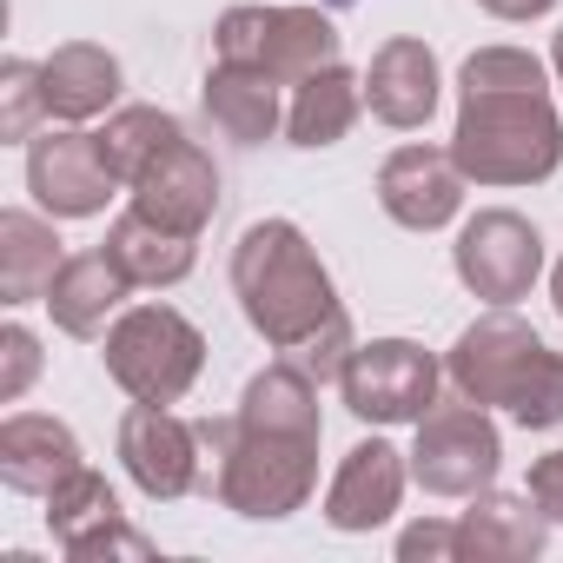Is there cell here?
<instances>
[{
  "mask_svg": "<svg viewBox=\"0 0 563 563\" xmlns=\"http://www.w3.org/2000/svg\"><path fill=\"white\" fill-rule=\"evenodd\" d=\"M186 126L173 120V113H159V107H120L107 126H100V153H107V166H113V179L120 186H133L173 140H179Z\"/></svg>",
  "mask_w": 563,
  "mask_h": 563,
  "instance_id": "d4e9b609",
  "label": "cell"
},
{
  "mask_svg": "<svg viewBox=\"0 0 563 563\" xmlns=\"http://www.w3.org/2000/svg\"><path fill=\"white\" fill-rule=\"evenodd\" d=\"M358 113H365V80H358L345 60H332V67H319V74H306V80L292 87L286 133H292V146L319 153V146H339Z\"/></svg>",
  "mask_w": 563,
  "mask_h": 563,
  "instance_id": "7402d4cb",
  "label": "cell"
},
{
  "mask_svg": "<svg viewBox=\"0 0 563 563\" xmlns=\"http://www.w3.org/2000/svg\"><path fill=\"white\" fill-rule=\"evenodd\" d=\"M451 265H457V278H464V292H477V299H490V306H517V299L537 286V272H543V239H537V225H530L523 212L490 206V212H477V219L457 232Z\"/></svg>",
  "mask_w": 563,
  "mask_h": 563,
  "instance_id": "9c48e42d",
  "label": "cell"
},
{
  "mask_svg": "<svg viewBox=\"0 0 563 563\" xmlns=\"http://www.w3.org/2000/svg\"><path fill=\"white\" fill-rule=\"evenodd\" d=\"M438 87H444L438 54L424 41H385L372 54V67H365V107L398 133H411V126H424L438 113Z\"/></svg>",
  "mask_w": 563,
  "mask_h": 563,
  "instance_id": "ac0fdd59",
  "label": "cell"
},
{
  "mask_svg": "<svg viewBox=\"0 0 563 563\" xmlns=\"http://www.w3.org/2000/svg\"><path fill=\"white\" fill-rule=\"evenodd\" d=\"M543 530L550 517L537 510V497H497V490H477L471 510L457 517V563H517V556H537L543 550Z\"/></svg>",
  "mask_w": 563,
  "mask_h": 563,
  "instance_id": "d6986e66",
  "label": "cell"
},
{
  "mask_svg": "<svg viewBox=\"0 0 563 563\" xmlns=\"http://www.w3.org/2000/svg\"><path fill=\"white\" fill-rule=\"evenodd\" d=\"M232 292H239V312L245 325L286 352L292 365H306L319 385L345 372V358L358 352L352 345V319L332 292V272L325 258L312 252V239L292 225V219H258L239 232L232 245Z\"/></svg>",
  "mask_w": 563,
  "mask_h": 563,
  "instance_id": "6da1fadb",
  "label": "cell"
},
{
  "mask_svg": "<svg viewBox=\"0 0 563 563\" xmlns=\"http://www.w3.org/2000/svg\"><path fill=\"white\" fill-rule=\"evenodd\" d=\"M47 113L41 100V67L34 60H0V140L21 146L34 140V120Z\"/></svg>",
  "mask_w": 563,
  "mask_h": 563,
  "instance_id": "484cf974",
  "label": "cell"
},
{
  "mask_svg": "<svg viewBox=\"0 0 563 563\" xmlns=\"http://www.w3.org/2000/svg\"><path fill=\"white\" fill-rule=\"evenodd\" d=\"M0 365H8V372H0V405H14V398L34 385V372H41V345H34L27 325H8V332H0Z\"/></svg>",
  "mask_w": 563,
  "mask_h": 563,
  "instance_id": "4316f807",
  "label": "cell"
},
{
  "mask_svg": "<svg viewBox=\"0 0 563 563\" xmlns=\"http://www.w3.org/2000/svg\"><path fill=\"white\" fill-rule=\"evenodd\" d=\"M199 100H206V120L225 140H239V146H265L278 133V120H286V113H278V80L245 67V60H212Z\"/></svg>",
  "mask_w": 563,
  "mask_h": 563,
  "instance_id": "44dd1931",
  "label": "cell"
},
{
  "mask_svg": "<svg viewBox=\"0 0 563 563\" xmlns=\"http://www.w3.org/2000/svg\"><path fill=\"white\" fill-rule=\"evenodd\" d=\"M444 378L457 385V398L471 405H497L510 411L523 431H550L563 424V352H550L517 312H484L477 325L457 332L451 358H444Z\"/></svg>",
  "mask_w": 563,
  "mask_h": 563,
  "instance_id": "277c9868",
  "label": "cell"
},
{
  "mask_svg": "<svg viewBox=\"0 0 563 563\" xmlns=\"http://www.w3.org/2000/svg\"><path fill=\"white\" fill-rule=\"evenodd\" d=\"M80 464H87L80 457V438L60 418L14 411L8 424H0V484L21 490V497H54Z\"/></svg>",
  "mask_w": 563,
  "mask_h": 563,
  "instance_id": "2e32d148",
  "label": "cell"
},
{
  "mask_svg": "<svg viewBox=\"0 0 563 563\" xmlns=\"http://www.w3.org/2000/svg\"><path fill=\"white\" fill-rule=\"evenodd\" d=\"M107 252H113V265L133 278V286H179V278L192 272V258H199V239L146 219L140 206H126L113 219V232H107Z\"/></svg>",
  "mask_w": 563,
  "mask_h": 563,
  "instance_id": "603a6c76",
  "label": "cell"
},
{
  "mask_svg": "<svg viewBox=\"0 0 563 563\" xmlns=\"http://www.w3.org/2000/svg\"><path fill=\"white\" fill-rule=\"evenodd\" d=\"M484 14H497V21H543L556 0H477Z\"/></svg>",
  "mask_w": 563,
  "mask_h": 563,
  "instance_id": "f546056e",
  "label": "cell"
},
{
  "mask_svg": "<svg viewBox=\"0 0 563 563\" xmlns=\"http://www.w3.org/2000/svg\"><path fill=\"white\" fill-rule=\"evenodd\" d=\"M550 67H556V80H563V34H556V47H550Z\"/></svg>",
  "mask_w": 563,
  "mask_h": 563,
  "instance_id": "1f68e13d",
  "label": "cell"
},
{
  "mask_svg": "<svg viewBox=\"0 0 563 563\" xmlns=\"http://www.w3.org/2000/svg\"><path fill=\"white\" fill-rule=\"evenodd\" d=\"M398 556H405V563H418V556H424V563H457V523H431V517L411 523V530L398 537Z\"/></svg>",
  "mask_w": 563,
  "mask_h": 563,
  "instance_id": "83f0119b",
  "label": "cell"
},
{
  "mask_svg": "<svg viewBox=\"0 0 563 563\" xmlns=\"http://www.w3.org/2000/svg\"><path fill=\"white\" fill-rule=\"evenodd\" d=\"M133 206H140L146 219H159V225L199 239L206 219L219 212V166H212V153L179 133V140L133 179Z\"/></svg>",
  "mask_w": 563,
  "mask_h": 563,
  "instance_id": "5bb4252c",
  "label": "cell"
},
{
  "mask_svg": "<svg viewBox=\"0 0 563 563\" xmlns=\"http://www.w3.org/2000/svg\"><path fill=\"white\" fill-rule=\"evenodd\" d=\"M113 166L100 153V133H41L27 140V192L54 219H93L113 199Z\"/></svg>",
  "mask_w": 563,
  "mask_h": 563,
  "instance_id": "8fae6325",
  "label": "cell"
},
{
  "mask_svg": "<svg viewBox=\"0 0 563 563\" xmlns=\"http://www.w3.org/2000/svg\"><path fill=\"white\" fill-rule=\"evenodd\" d=\"M405 477H411V457L391 451L385 438H365L345 451L332 490H325V523L332 530H378L391 523L398 497H405Z\"/></svg>",
  "mask_w": 563,
  "mask_h": 563,
  "instance_id": "9a60e30c",
  "label": "cell"
},
{
  "mask_svg": "<svg viewBox=\"0 0 563 563\" xmlns=\"http://www.w3.org/2000/svg\"><path fill=\"white\" fill-rule=\"evenodd\" d=\"M504 464V438L490 424L484 405H431L418 418V444H411V477L431 497H477L497 484Z\"/></svg>",
  "mask_w": 563,
  "mask_h": 563,
  "instance_id": "52a82bcc",
  "label": "cell"
},
{
  "mask_svg": "<svg viewBox=\"0 0 563 563\" xmlns=\"http://www.w3.org/2000/svg\"><path fill=\"white\" fill-rule=\"evenodd\" d=\"M206 365V339L173 306H133L107 325V378L133 405H179Z\"/></svg>",
  "mask_w": 563,
  "mask_h": 563,
  "instance_id": "5b68a950",
  "label": "cell"
},
{
  "mask_svg": "<svg viewBox=\"0 0 563 563\" xmlns=\"http://www.w3.org/2000/svg\"><path fill=\"white\" fill-rule=\"evenodd\" d=\"M339 27L319 8H225L212 54L219 60H245L258 74H272L278 87H299L306 74L339 60Z\"/></svg>",
  "mask_w": 563,
  "mask_h": 563,
  "instance_id": "8992f818",
  "label": "cell"
},
{
  "mask_svg": "<svg viewBox=\"0 0 563 563\" xmlns=\"http://www.w3.org/2000/svg\"><path fill=\"white\" fill-rule=\"evenodd\" d=\"M47 530H54V543L74 563H93V556H153V543L120 517V497H113V484L93 464H80L47 497Z\"/></svg>",
  "mask_w": 563,
  "mask_h": 563,
  "instance_id": "7c38bea8",
  "label": "cell"
},
{
  "mask_svg": "<svg viewBox=\"0 0 563 563\" xmlns=\"http://www.w3.org/2000/svg\"><path fill=\"white\" fill-rule=\"evenodd\" d=\"M378 206L405 232H438L464 206V166L451 159V146H398L378 166Z\"/></svg>",
  "mask_w": 563,
  "mask_h": 563,
  "instance_id": "4fadbf2b",
  "label": "cell"
},
{
  "mask_svg": "<svg viewBox=\"0 0 563 563\" xmlns=\"http://www.w3.org/2000/svg\"><path fill=\"white\" fill-rule=\"evenodd\" d=\"M319 438H325L319 378L292 358L265 365L232 411V444L219 457L212 497L225 510L265 517V523L306 510V497L319 490Z\"/></svg>",
  "mask_w": 563,
  "mask_h": 563,
  "instance_id": "7a4b0ae2",
  "label": "cell"
},
{
  "mask_svg": "<svg viewBox=\"0 0 563 563\" xmlns=\"http://www.w3.org/2000/svg\"><path fill=\"white\" fill-rule=\"evenodd\" d=\"M41 100H47V120H93L120 100V60L93 41H74V47H54L41 60Z\"/></svg>",
  "mask_w": 563,
  "mask_h": 563,
  "instance_id": "ffe728a7",
  "label": "cell"
},
{
  "mask_svg": "<svg viewBox=\"0 0 563 563\" xmlns=\"http://www.w3.org/2000/svg\"><path fill=\"white\" fill-rule=\"evenodd\" d=\"M60 258L67 252H60V239H54L47 219H34V212H0V299H8V306L47 299Z\"/></svg>",
  "mask_w": 563,
  "mask_h": 563,
  "instance_id": "cb8c5ba5",
  "label": "cell"
},
{
  "mask_svg": "<svg viewBox=\"0 0 563 563\" xmlns=\"http://www.w3.org/2000/svg\"><path fill=\"white\" fill-rule=\"evenodd\" d=\"M550 299H556V319H563V258H556V272H550Z\"/></svg>",
  "mask_w": 563,
  "mask_h": 563,
  "instance_id": "4dcf8cb0",
  "label": "cell"
},
{
  "mask_svg": "<svg viewBox=\"0 0 563 563\" xmlns=\"http://www.w3.org/2000/svg\"><path fill=\"white\" fill-rule=\"evenodd\" d=\"M120 464H126V477L153 504H173V497L212 484L206 477V438H199V424L173 418L166 405H133L120 418Z\"/></svg>",
  "mask_w": 563,
  "mask_h": 563,
  "instance_id": "30bf717a",
  "label": "cell"
},
{
  "mask_svg": "<svg viewBox=\"0 0 563 563\" xmlns=\"http://www.w3.org/2000/svg\"><path fill=\"white\" fill-rule=\"evenodd\" d=\"M451 159L477 186H543L563 166V120L543 60L523 47H477L457 74Z\"/></svg>",
  "mask_w": 563,
  "mask_h": 563,
  "instance_id": "3957f363",
  "label": "cell"
},
{
  "mask_svg": "<svg viewBox=\"0 0 563 563\" xmlns=\"http://www.w3.org/2000/svg\"><path fill=\"white\" fill-rule=\"evenodd\" d=\"M126 292H133V278L113 265V252L100 245V252H74V258H60V272H54V286H47V312H54V325L67 332V339H100L107 332V319L126 306Z\"/></svg>",
  "mask_w": 563,
  "mask_h": 563,
  "instance_id": "e0dca14e",
  "label": "cell"
},
{
  "mask_svg": "<svg viewBox=\"0 0 563 563\" xmlns=\"http://www.w3.org/2000/svg\"><path fill=\"white\" fill-rule=\"evenodd\" d=\"M530 497H537V510L550 523H563V451H550V457L530 464Z\"/></svg>",
  "mask_w": 563,
  "mask_h": 563,
  "instance_id": "f1b7e54d",
  "label": "cell"
},
{
  "mask_svg": "<svg viewBox=\"0 0 563 563\" xmlns=\"http://www.w3.org/2000/svg\"><path fill=\"white\" fill-rule=\"evenodd\" d=\"M345 411L365 424H418L438 405V358L411 339H372L339 372Z\"/></svg>",
  "mask_w": 563,
  "mask_h": 563,
  "instance_id": "ba28073f",
  "label": "cell"
}]
</instances>
